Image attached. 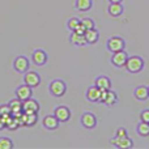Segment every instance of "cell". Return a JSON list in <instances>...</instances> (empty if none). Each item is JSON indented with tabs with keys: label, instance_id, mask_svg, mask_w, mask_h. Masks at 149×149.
<instances>
[{
	"label": "cell",
	"instance_id": "cell-33",
	"mask_svg": "<svg viewBox=\"0 0 149 149\" xmlns=\"http://www.w3.org/2000/svg\"><path fill=\"white\" fill-rule=\"evenodd\" d=\"M148 92H149V86H148Z\"/></svg>",
	"mask_w": 149,
	"mask_h": 149
},
{
	"label": "cell",
	"instance_id": "cell-22",
	"mask_svg": "<svg viewBox=\"0 0 149 149\" xmlns=\"http://www.w3.org/2000/svg\"><path fill=\"white\" fill-rule=\"evenodd\" d=\"M74 8L79 12H88L93 8V0H74Z\"/></svg>",
	"mask_w": 149,
	"mask_h": 149
},
{
	"label": "cell",
	"instance_id": "cell-11",
	"mask_svg": "<svg viewBox=\"0 0 149 149\" xmlns=\"http://www.w3.org/2000/svg\"><path fill=\"white\" fill-rule=\"evenodd\" d=\"M110 143L119 149H128V148L134 147V141H132V139L128 137V135L123 137H119V139L118 137H114V139L110 140Z\"/></svg>",
	"mask_w": 149,
	"mask_h": 149
},
{
	"label": "cell",
	"instance_id": "cell-21",
	"mask_svg": "<svg viewBox=\"0 0 149 149\" xmlns=\"http://www.w3.org/2000/svg\"><path fill=\"white\" fill-rule=\"evenodd\" d=\"M70 42L73 45V46H85L86 43V41H85V36L84 34H79L76 33V31H72V33L70 34Z\"/></svg>",
	"mask_w": 149,
	"mask_h": 149
},
{
	"label": "cell",
	"instance_id": "cell-2",
	"mask_svg": "<svg viewBox=\"0 0 149 149\" xmlns=\"http://www.w3.org/2000/svg\"><path fill=\"white\" fill-rule=\"evenodd\" d=\"M49 90H50V94H51L52 97L60 98L65 94V92H67V84H65L62 79H55L50 82Z\"/></svg>",
	"mask_w": 149,
	"mask_h": 149
},
{
	"label": "cell",
	"instance_id": "cell-6",
	"mask_svg": "<svg viewBox=\"0 0 149 149\" xmlns=\"http://www.w3.org/2000/svg\"><path fill=\"white\" fill-rule=\"evenodd\" d=\"M80 123H81V126L84 128L93 130L97 126V116L93 113H90V111H85V113H82L81 118H80Z\"/></svg>",
	"mask_w": 149,
	"mask_h": 149
},
{
	"label": "cell",
	"instance_id": "cell-26",
	"mask_svg": "<svg viewBox=\"0 0 149 149\" xmlns=\"http://www.w3.org/2000/svg\"><path fill=\"white\" fill-rule=\"evenodd\" d=\"M81 26L85 29V30H89V29H94L95 28V22H94L93 18L85 17V18H81Z\"/></svg>",
	"mask_w": 149,
	"mask_h": 149
},
{
	"label": "cell",
	"instance_id": "cell-24",
	"mask_svg": "<svg viewBox=\"0 0 149 149\" xmlns=\"http://www.w3.org/2000/svg\"><path fill=\"white\" fill-rule=\"evenodd\" d=\"M136 132H137V135H139V136L148 137L149 136V123L140 120V123L137 124V127H136Z\"/></svg>",
	"mask_w": 149,
	"mask_h": 149
},
{
	"label": "cell",
	"instance_id": "cell-4",
	"mask_svg": "<svg viewBox=\"0 0 149 149\" xmlns=\"http://www.w3.org/2000/svg\"><path fill=\"white\" fill-rule=\"evenodd\" d=\"M30 68V60L25 56V55H18L13 60V70L18 73H25Z\"/></svg>",
	"mask_w": 149,
	"mask_h": 149
},
{
	"label": "cell",
	"instance_id": "cell-12",
	"mask_svg": "<svg viewBox=\"0 0 149 149\" xmlns=\"http://www.w3.org/2000/svg\"><path fill=\"white\" fill-rule=\"evenodd\" d=\"M59 119L56 118V116L52 114V115H46L43 118V120H42V126L45 127L46 130H49V131H55V130L59 128Z\"/></svg>",
	"mask_w": 149,
	"mask_h": 149
},
{
	"label": "cell",
	"instance_id": "cell-28",
	"mask_svg": "<svg viewBox=\"0 0 149 149\" xmlns=\"http://www.w3.org/2000/svg\"><path fill=\"white\" fill-rule=\"evenodd\" d=\"M9 115H12V110H10L9 105H1L0 106V116H3V118L7 119Z\"/></svg>",
	"mask_w": 149,
	"mask_h": 149
},
{
	"label": "cell",
	"instance_id": "cell-31",
	"mask_svg": "<svg viewBox=\"0 0 149 149\" xmlns=\"http://www.w3.org/2000/svg\"><path fill=\"white\" fill-rule=\"evenodd\" d=\"M5 128H7V120H5V118L0 116V131H3Z\"/></svg>",
	"mask_w": 149,
	"mask_h": 149
},
{
	"label": "cell",
	"instance_id": "cell-27",
	"mask_svg": "<svg viewBox=\"0 0 149 149\" xmlns=\"http://www.w3.org/2000/svg\"><path fill=\"white\" fill-rule=\"evenodd\" d=\"M13 148V141L7 136L0 137V149H12Z\"/></svg>",
	"mask_w": 149,
	"mask_h": 149
},
{
	"label": "cell",
	"instance_id": "cell-17",
	"mask_svg": "<svg viewBox=\"0 0 149 149\" xmlns=\"http://www.w3.org/2000/svg\"><path fill=\"white\" fill-rule=\"evenodd\" d=\"M8 105H9L10 110H12V115L20 118V116L24 114V111H22V101L18 100L17 97L13 98V100H10L9 102H8Z\"/></svg>",
	"mask_w": 149,
	"mask_h": 149
},
{
	"label": "cell",
	"instance_id": "cell-15",
	"mask_svg": "<svg viewBox=\"0 0 149 149\" xmlns=\"http://www.w3.org/2000/svg\"><path fill=\"white\" fill-rule=\"evenodd\" d=\"M100 97H101V90L98 89L95 85L89 86L85 92V98H86L88 102H100Z\"/></svg>",
	"mask_w": 149,
	"mask_h": 149
},
{
	"label": "cell",
	"instance_id": "cell-7",
	"mask_svg": "<svg viewBox=\"0 0 149 149\" xmlns=\"http://www.w3.org/2000/svg\"><path fill=\"white\" fill-rule=\"evenodd\" d=\"M54 115L59 119L60 123H67V122L71 119V116H72V113H71L70 107L62 105V106H56V107H55Z\"/></svg>",
	"mask_w": 149,
	"mask_h": 149
},
{
	"label": "cell",
	"instance_id": "cell-16",
	"mask_svg": "<svg viewBox=\"0 0 149 149\" xmlns=\"http://www.w3.org/2000/svg\"><path fill=\"white\" fill-rule=\"evenodd\" d=\"M37 120H38V115L37 114H26L24 113L20 116V123L21 127H33L36 126Z\"/></svg>",
	"mask_w": 149,
	"mask_h": 149
},
{
	"label": "cell",
	"instance_id": "cell-18",
	"mask_svg": "<svg viewBox=\"0 0 149 149\" xmlns=\"http://www.w3.org/2000/svg\"><path fill=\"white\" fill-rule=\"evenodd\" d=\"M124 12V7L122 3H110L107 7V13L111 17H119Z\"/></svg>",
	"mask_w": 149,
	"mask_h": 149
},
{
	"label": "cell",
	"instance_id": "cell-20",
	"mask_svg": "<svg viewBox=\"0 0 149 149\" xmlns=\"http://www.w3.org/2000/svg\"><path fill=\"white\" fill-rule=\"evenodd\" d=\"M85 41H86L88 45H94L98 42V39H100V31L97 30V29H89V30L85 31Z\"/></svg>",
	"mask_w": 149,
	"mask_h": 149
},
{
	"label": "cell",
	"instance_id": "cell-5",
	"mask_svg": "<svg viewBox=\"0 0 149 149\" xmlns=\"http://www.w3.org/2000/svg\"><path fill=\"white\" fill-rule=\"evenodd\" d=\"M130 55L127 54L124 50L122 51H116V52H113L111 54V58H110V62L114 67L116 68H124L126 67V63H127V59H128Z\"/></svg>",
	"mask_w": 149,
	"mask_h": 149
},
{
	"label": "cell",
	"instance_id": "cell-9",
	"mask_svg": "<svg viewBox=\"0 0 149 149\" xmlns=\"http://www.w3.org/2000/svg\"><path fill=\"white\" fill-rule=\"evenodd\" d=\"M47 60H49V55L42 49H36L33 51V54H31V62L36 65H38V67L45 65L47 63Z\"/></svg>",
	"mask_w": 149,
	"mask_h": 149
},
{
	"label": "cell",
	"instance_id": "cell-8",
	"mask_svg": "<svg viewBox=\"0 0 149 149\" xmlns=\"http://www.w3.org/2000/svg\"><path fill=\"white\" fill-rule=\"evenodd\" d=\"M24 82L26 85H29L30 88H37L39 84H41L42 79H41V74L36 71H28V72L24 73Z\"/></svg>",
	"mask_w": 149,
	"mask_h": 149
},
{
	"label": "cell",
	"instance_id": "cell-25",
	"mask_svg": "<svg viewBox=\"0 0 149 149\" xmlns=\"http://www.w3.org/2000/svg\"><path fill=\"white\" fill-rule=\"evenodd\" d=\"M81 26V20L77 17H71L70 20L67 21V29L70 31H74Z\"/></svg>",
	"mask_w": 149,
	"mask_h": 149
},
{
	"label": "cell",
	"instance_id": "cell-1",
	"mask_svg": "<svg viewBox=\"0 0 149 149\" xmlns=\"http://www.w3.org/2000/svg\"><path fill=\"white\" fill-rule=\"evenodd\" d=\"M145 67V62L141 56L139 55H132V56H128L127 59V63H126V70L127 72L130 73H140Z\"/></svg>",
	"mask_w": 149,
	"mask_h": 149
},
{
	"label": "cell",
	"instance_id": "cell-19",
	"mask_svg": "<svg viewBox=\"0 0 149 149\" xmlns=\"http://www.w3.org/2000/svg\"><path fill=\"white\" fill-rule=\"evenodd\" d=\"M134 97L137 101H147L149 98V92H148V86L145 85H139L135 88L134 90Z\"/></svg>",
	"mask_w": 149,
	"mask_h": 149
},
{
	"label": "cell",
	"instance_id": "cell-13",
	"mask_svg": "<svg viewBox=\"0 0 149 149\" xmlns=\"http://www.w3.org/2000/svg\"><path fill=\"white\" fill-rule=\"evenodd\" d=\"M33 88H30L29 85H26L25 82H24L22 85H20V86H17V89H16V97L18 98V100L21 101H25L28 100V98H30L31 95H33Z\"/></svg>",
	"mask_w": 149,
	"mask_h": 149
},
{
	"label": "cell",
	"instance_id": "cell-3",
	"mask_svg": "<svg viewBox=\"0 0 149 149\" xmlns=\"http://www.w3.org/2000/svg\"><path fill=\"white\" fill-rule=\"evenodd\" d=\"M124 49H126V41L122 37L113 36L110 38H107V41H106V50L111 54L116 51H122Z\"/></svg>",
	"mask_w": 149,
	"mask_h": 149
},
{
	"label": "cell",
	"instance_id": "cell-32",
	"mask_svg": "<svg viewBox=\"0 0 149 149\" xmlns=\"http://www.w3.org/2000/svg\"><path fill=\"white\" fill-rule=\"evenodd\" d=\"M109 3H122L123 0H107Z\"/></svg>",
	"mask_w": 149,
	"mask_h": 149
},
{
	"label": "cell",
	"instance_id": "cell-29",
	"mask_svg": "<svg viewBox=\"0 0 149 149\" xmlns=\"http://www.w3.org/2000/svg\"><path fill=\"white\" fill-rule=\"evenodd\" d=\"M140 120L149 123V109H144V110L140 113Z\"/></svg>",
	"mask_w": 149,
	"mask_h": 149
},
{
	"label": "cell",
	"instance_id": "cell-10",
	"mask_svg": "<svg viewBox=\"0 0 149 149\" xmlns=\"http://www.w3.org/2000/svg\"><path fill=\"white\" fill-rule=\"evenodd\" d=\"M39 103L34 98H28V100L22 101V111L26 114H38L39 113Z\"/></svg>",
	"mask_w": 149,
	"mask_h": 149
},
{
	"label": "cell",
	"instance_id": "cell-30",
	"mask_svg": "<svg viewBox=\"0 0 149 149\" xmlns=\"http://www.w3.org/2000/svg\"><path fill=\"white\" fill-rule=\"evenodd\" d=\"M123 136H127V130L124 128V127H119L118 130H116V132H115V136L114 137H123Z\"/></svg>",
	"mask_w": 149,
	"mask_h": 149
},
{
	"label": "cell",
	"instance_id": "cell-23",
	"mask_svg": "<svg viewBox=\"0 0 149 149\" xmlns=\"http://www.w3.org/2000/svg\"><path fill=\"white\" fill-rule=\"evenodd\" d=\"M119 101V97L118 94H116L114 90H107V93H106V98H105V102H103V105L109 106V107H111V106L116 105Z\"/></svg>",
	"mask_w": 149,
	"mask_h": 149
},
{
	"label": "cell",
	"instance_id": "cell-14",
	"mask_svg": "<svg viewBox=\"0 0 149 149\" xmlns=\"http://www.w3.org/2000/svg\"><path fill=\"white\" fill-rule=\"evenodd\" d=\"M94 85L100 90H110L111 89V80H110V77L106 76V74H100V76L95 77Z\"/></svg>",
	"mask_w": 149,
	"mask_h": 149
}]
</instances>
